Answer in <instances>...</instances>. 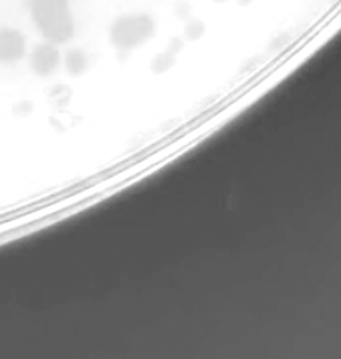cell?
<instances>
[{
	"instance_id": "1",
	"label": "cell",
	"mask_w": 341,
	"mask_h": 359,
	"mask_svg": "<svg viewBox=\"0 0 341 359\" xmlns=\"http://www.w3.org/2000/svg\"><path fill=\"white\" fill-rule=\"evenodd\" d=\"M29 10L46 42L61 45L75 36L69 0H29Z\"/></svg>"
},
{
	"instance_id": "2",
	"label": "cell",
	"mask_w": 341,
	"mask_h": 359,
	"mask_svg": "<svg viewBox=\"0 0 341 359\" xmlns=\"http://www.w3.org/2000/svg\"><path fill=\"white\" fill-rule=\"evenodd\" d=\"M155 21L146 13L123 15L113 21L111 27V42L121 53L148 42L155 36Z\"/></svg>"
},
{
	"instance_id": "3",
	"label": "cell",
	"mask_w": 341,
	"mask_h": 359,
	"mask_svg": "<svg viewBox=\"0 0 341 359\" xmlns=\"http://www.w3.org/2000/svg\"><path fill=\"white\" fill-rule=\"evenodd\" d=\"M31 69L39 77H48L55 74L61 65V53L57 45L45 42L37 45L31 53Z\"/></svg>"
},
{
	"instance_id": "4",
	"label": "cell",
	"mask_w": 341,
	"mask_h": 359,
	"mask_svg": "<svg viewBox=\"0 0 341 359\" xmlns=\"http://www.w3.org/2000/svg\"><path fill=\"white\" fill-rule=\"evenodd\" d=\"M26 55V39L18 29H0V65H13Z\"/></svg>"
},
{
	"instance_id": "5",
	"label": "cell",
	"mask_w": 341,
	"mask_h": 359,
	"mask_svg": "<svg viewBox=\"0 0 341 359\" xmlns=\"http://www.w3.org/2000/svg\"><path fill=\"white\" fill-rule=\"evenodd\" d=\"M182 46H183V42L181 39L177 37L171 39L167 48L153 57L152 66H150L152 67V71L155 74H165L166 71H169V69L176 65V57L179 53H181Z\"/></svg>"
},
{
	"instance_id": "6",
	"label": "cell",
	"mask_w": 341,
	"mask_h": 359,
	"mask_svg": "<svg viewBox=\"0 0 341 359\" xmlns=\"http://www.w3.org/2000/svg\"><path fill=\"white\" fill-rule=\"evenodd\" d=\"M64 66L69 74L74 75V77H78V75H82L88 69V56H86L82 48L67 50L64 56Z\"/></svg>"
},
{
	"instance_id": "7",
	"label": "cell",
	"mask_w": 341,
	"mask_h": 359,
	"mask_svg": "<svg viewBox=\"0 0 341 359\" xmlns=\"http://www.w3.org/2000/svg\"><path fill=\"white\" fill-rule=\"evenodd\" d=\"M185 39L187 40H198L204 36L206 32V26L204 22L201 20H196V18H190L187 21V25H185Z\"/></svg>"
},
{
	"instance_id": "8",
	"label": "cell",
	"mask_w": 341,
	"mask_h": 359,
	"mask_svg": "<svg viewBox=\"0 0 341 359\" xmlns=\"http://www.w3.org/2000/svg\"><path fill=\"white\" fill-rule=\"evenodd\" d=\"M72 91L69 86L66 85H56L53 90H51V100H53L56 104H67L69 100H71Z\"/></svg>"
},
{
	"instance_id": "9",
	"label": "cell",
	"mask_w": 341,
	"mask_h": 359,
	"mask_svg": "<svg viewBox=\"0 0 341 359\" xmlns=\"http://www.w3.org/2000/svg\"><path fill=\"white\" fill-rule=\"evenodd\" d=\"M176 15H177V18L188 21L190 18H192V7H190V4L188 2L179 4L176 7Z\"/></svg>"
},
{
	"instance_id": "10",
	"label": "cell",
	"mask_w": 341,
	"mask_h": 359,
	"mask_svg": "<svg viewBox=\"0 0 341 359\" xmlns=\"http://www.w3.org/2000/svg\"><path fill=\"white\" fill-rule=\"evenodd\" d=\"M253 0H238V4L242 5V7H246V5H251Z\"/></svg>"
},
{
	"instance_id": "11",
	"label": "cell",
	"mask_w": 341,
	"mask_h": 359,
	"mask_svg": "<svg viewBox=\"0 0 341 359\" xmlns=\"http://www.w3.org/2000/svg\"><path fill=\"white\" fill-rule=\"evenodd\" d=\"M212 2H216V4H223V2H227V0H212Z\"/></svg>"
}]
</instances>
